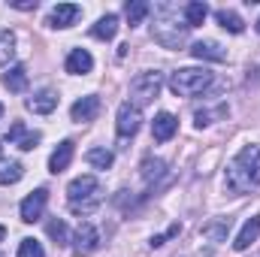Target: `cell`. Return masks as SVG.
Returning <instances> with one entry per match:
<instances>
[{
  "instance_id": "cell-34",
  "label": "cell",
  "mask_w": 260,
  "mask_h": 257,
  "mask_svg": "<svg viewBox=\"0 0 260 257\" xmlns=\"http://www.w3.org/2000/svg\"><path fill=\"white\" fill-rule=\"evenodd\" d=\"M0 118H3V103H0Z\"/></svg>"
},
{
  "instance_id": "cell-11",
  "label": "cell",
  "mask_w": 260,
  "mask_h": 257,
  "mask_svg": "<svg viewBox=\"0 0 260 257\" xmlns=\"http://www.w3.org/2000/svg\"><path fill=\"white\" fill-rule=\"evenodd\" d=\"M70 115H73V121H94L100 115V100L94 94H88V97H82V100L73 103Z\"/></svg>"
},
{
  "instance_id": "cell-23",
  "label": "cell",
  "mask_w": 260,
  "mask_h": 257,
  "mask_svg": "<svg viewBox=\"0 0 260 257\" xmlns=\"http://www.w3.org/2000/svg\"><path fill=\"white\" fill-rule=\"evenodd\" d=\"M227 230H230V218H218L215 224H206L203 227V236L212 239V242H224L227 239Z\"/></svg>"
},
{
  "instance_id": "cell-18",
  "label": "cell",
  "mask_w": 260,
  "mask_h": 257,
  "mask_svg": "<svg viewBox=\"0 0 260 257\" xmlns=\"http://www.w3.org/2000/svg\"><path fill=\"white\" fill-rule=\"evenodd\" d=\"M182 15H185V24H188V27H200V24L206 21V15H209V6L200 3V0H191V3L182 6Z\"/></svg>"
},
{
  "instance_id": "cell-4",
  "label": "cell",
  "mask_w": 260,
  "mask_h": 257,
  "mask_svg": "<svg viewBox=\"0 0 260 257\" xmlns=\"http://www.w3.org/2000/svg\"><path fill=\"white\" fill-rule=\"evenodd\" d=\"M212 85V73L203 67H185V70H176L173 73V79H170V88H173V94L176 97H197V94H203L206 88Z\"/></svg>"
},
{
  "instance_id": "cell-31",
  "label": "cell",
  "mask_w": 260,
  "mask_h": 257,
  "mask_svg": "<svg viewBox=\"0 0 260 257\" xmlns=\"http://www.w3.org/2000/svg\"><path fill=\"white\" fill-rule=\"evenodd\" d=\"M179 233H182V224H173L167 233H160V236H154V239H151V248H160L167 239H173V236H179Z\"/></svg>"
},
{
  "instance_id": "cell-16",
  "label": "cell",
  "mask_w": 260,
  "mask_h": 257,
  "mask_svg": "<svg viewBox=\"0 0 260 257\" xmlns=\"http://www.w3.org/2000/svg\"><path fill=\"white\" fill-rule=\"evenodd\" d=\"M91 70H94V58H91V52H85V49H73V52L67 55V73L82 76V73H91Z\"/></svg>"
},
{
  "instance_id": "cell-35",
  "label": "cell",
  "mask_w": 260,
  "mask_h": 257,
  "mask_svg": "<svg viewBox=\"0 0 260 257\" xmlns=\"http://www.w3.org/2000/svg\"><path fill=\"white\" fill-rule=\"evenodd\" d=\"M257 34H260V18H257Z\"/></svg>"
},
{
  "instance_id": "cell-28",
  "label": "cell",
  "mask_w": 260,
  "mask_h": 257,
  "mask_svg": "<svg viewBox=\"0 0 260 257\" xmlns=\"http://www.w3.org/2000/svg\"><path fill=\"white\" fill-rule=\"evenodd\" d=\"M215 118H227V106H215V109H200L197 112V127H209Z\"/></svg>"
},
{
  "instance_id": "cell-9",
  "label": "cell",
  "mask_w": 260,
  "mask_h": 257,
  "mask_svg": "<svg viewBox=\"0 0 260 257\" xmlns=\"http://www.w3.org/2000/svg\"><path fill=\"white\" fill-rule=\"evenodd\" d=\"M6 142L15 145V148H21V151H30V148H37L40 133H37V130H27L24 121H15V124L9 127V133H6Z\"/></svg>"
},
{
  "instance_id": "cell-24",
  "label": "cell",
  "mask_w": 260,
  "mask_h": 257,
  "mask_svg": "<svg viewBox=\"0 0 260 257\" xmlns=\"http://www.w3.org/2000/svg\"><path fill=\"white\" fill-rule=\"evenodd\" d=\"M12 58H15V34L0 30V67H6Z\"/></svg>"
},
{
  "instance_id": "cell-13",
  "label": "cell",
  "mask_w": 260,
  "mask_h": 257,
  "mask_svg": "<svg viewBox=\"0 0 260 257\" xmlns=\"http://www.w3.org/2000/svg\"><path fill=\"white\" fill-rule=\"evenodd\" d=\"M55 106H58V94L55 91H37L34 97H27V109L30 112H37V115H49V112H55Z\"/></svg>"
},
{
  "instance_id": "cell-15",
  "label": "cell",
  "mask_w": 260,
  "mask_h": 257,
  "mask_svg": "<svg viewBox=\"0 0 260 257\" xmlns=\"http://www.w3.org/2000/svg\"><path fill=\"white\" fill-rule=\"evenodd\" d=\"M257 236H260V215H254V218H248V221L242 224L239 236L233 239V248H236V251H245L251 242H257Z\"/></svg>"
},
{
  "instance_id": "cell-20",
  "label": "cell",
  "mask_w": 260,
  "mask_h": 257,
  "mask_svg": "<svg viewBox=\"0 0 260 257\" xmlns=\"http://www.w3.org/2000/svg\"><path fill=\"white\" fill-rule=\"evenodd\" d=\"M21 176H24V167H21L18 160H6V157H0V185H15Z\"/></svg>"
},
{
  "instance_id": "cell-25",
  "label": "cell",
  "mask_w": 260,
  "mask_h": 257,
  "mask_svg": "<svg viewBox=\"0 0 260 257\" xmlns=\"http://www.w3.org/2000/svg\"><path fill=\"white\" fill-rule=\"evenodd\" d=\"M148 12H151V6H148L145 0H130L127 6H124V15H127L130 27H133V24H139V21L148 15Z\"/></svg>"
},
{
  "instance_id": "cell-12",
  "label": "cell",
  "mask_w": 260,
  "mask_h": 257,
  "mask_svg": "<svg viewBox=\"0 0 260 257\" xmlns=\"http://www.w3.org/2000/svg\"><path fill=\"white\" fill-rule=\"evenodd\" d=\"M79 15H82V6H76V3H58L52 9V15H49V24L52 27H70V24H76Z\"/></svg>"
},
{
  "instance_id": "cell-22",
  "label": "cell",
  "mask_w": 260,
  "mask_h": 257,
  "mask_svg": "<svg viewBox=\"0 0 260 257\" xmlns=\"http://www.w3.org/2000/svg\"><path fill=\"white\" fill-rule=\"evenodd\" d=\"M215 18H218V24H221L224 30H230V34H242V30H245V21H242L233 9H218Z\"/></svg>"
},
{
  "instance_id": "cell-21",
  "label": "cell",
  "mask_w": 260,
  "mask_h": 257,
  "mask_svg": "<svg viewBox=\"0 0 260 257\" xmlns=\"http://www.w3.org/2000/svg\"><path fill=\"white\" fill-rule=\"evenodd\" d=\"M3 85L9 88V91H15V94H21L24 88H27V70L18 64V67H9V73L3 76Z\"/></svg>"
},
{
  "instance_id": "cell-33",
  "label": "cell",
  "mask_w": 260,
  "mask_h": 257,
  "mask_svg": "<svg viewBox=\"0 0 260 257\" xmlns=\"http://www.w3.org/2000/svg\"><path fill=\"white\" fill-rule=\"evenodd\" d=\"M3 236H6V227H0V239H3Z\"/></svg>"
},
{
  "instance_id": "cell-7",
  "label": "cell",
  "mask_w": 260,
  "mask_h": 257,
  "mask_svg": "<svg viewBox=\"0 0 260 257\" xmlns=\"http://www.w3.org/2000/svg\"><path fill=\"white\" fill-rule=\"evenodd\" d=\"M97 245H100L97 227L88 224V221H82V224L76 227V233H73V251L79 257H85V254H91V251H97Z\"/></svg>"
},
{
  "instance_id": "cell-6",
  "label": "cell",
  "mask_w": 260,
  "mask_h": 257,
  "mask_svg": "<svg viewBox=\"0 0 260 257\" xmlns=\"http://www.w3.org/2000/svg\"><path fill=\"white\" fill-rule=\"evenodd\" d=\"M139 124H142V109L133 106V103H121V106H118V121H115L118 139H121V142L130 139V136L139 130Z\"/></svg>"
},
{
  "instance_id": "cell-29",
  "label": "cell",
  "mask_w": 260,
  "mask_h": 257,
  "mask_svg": "<svg viewBox=\"0 0 260 257\" xmlns=\"http://www.w3.org/2000/svg\"><path fill=\"white\" fill-rule=\"evenodd\" d=\"M49 236L58 242V245H67L70 242V233H67V224L64 221H58V218H52L49 221Z\"/></svg>"
},
{
  "instance_id": "cell-36",
  "label": "cell",
  "mask_w": 260,
  "mask_h": 257,
  "mask_svg": "<svg viewBox=\"0 0 260 257\" xmlns=\"http://www.w3.org/2000/svg\"><path fill=\"white\" fill-rule=\"evenodd\" d=\"M257 82H260V67H257Z\"/></svg>"
},
{
  "instance_id": "cell-32",
  "label": "cell",
  "mask_w": 260,
  "mask_h": 257,
  "mask_svg": "<svg viewBox=\"0 0 260 257\" xmlns=\"http://www.w3.org/2000/svg\"><path fill=\"white\" fill-rule=\"evenodd\" d=\"M12 6H15V9H21V12H30V9H37L40 3H37V0H15Z\"/></svg>"
},
{
  "instance_id": "cell-30",
  "label": "cell",
  "mask_w": 260,
  "mask_h": 257,
  "mask_svg": "<svg viewBox=\"0 0 260 257\" xmlns=\"http://www.w3.org/2000/svg\"><path fill=\"white\" fill-rule=\"evenodd\" d=\"M18 257H46V251H43V245H40L37 239H21Z\"/></svg>"
},
{
  "instance_id": "cell-5",
  "label": "cell",
  "mask_w": 260,
  "mask_h": 257,
  "mask_svg": "<svg viewBox=\"0 0 260 257\" xmlns=\"http://www.w3.org/2000/svg\"><path fill=\"white\" fill-rule=\"evenodd\" d=\"M160 88H164V73H157V70L139 73V76L130 82V100H133V106L151 103V100L160 94Z\"/></svg>"
},
{
  "instance_id": "cell-10",
  "label": "cell",
  "mask_w": 260,
  "mask_h": 257,
  "mask_svg": "<svg viewBox=\"0 0 260 257\" xmlns=\"http://www.w3.org/2000/svg\"><path fill=\"white\" fill-rule=\"evenodd\" d=\"M191 55H194L197 61H215V64L227 61L224 46L215 43V40H200V43H194V46H191Z\"/></svg>"
},
{
  "instance_id": "cell-14",
  "label": "cell",
  "mask_w": 260,
  "mask_h": 257,
  "mask_svg": "<svg viewBox=\"0 0 260 257\" xmlns=\"http://www.w3.org/2000/svg\"><path fill=\"white\" fill-rule=\"evenodd\" d=\"M73 154H76V148H73V142L70 139H64L55 151H52V157H49V170L58 176V173H64L67 167L73 164Z\"/></svg>"
},
{
  "instance_id": "cell-3",
  "label": "cell",
  "mask_w": 260,
  "mask_h": 257,
  "mask_svg": "<svg viewBox=\"0 0 260 257\" xmlns=\"http://www.w3.org/2000/svg\"><path fill=\"white\" fill-rule=\"evenodd\" d=\"M100 203H103V185L94 176H79V179L70 182V188H67V206L76 215H91Z\"/></svg>"
},
{
  "instance_id": "cell-27",
  "label": "cell",
  "mask_w": 260,
  "mask_h": 257,
  "mask_svg": "<svg viewBox=\"0 0 260 257\" xmlns=\"http://www.w3.org/2000/svg\"><path fill=\"white\" fill-rule=\"evenodd\" d=\"M164 170H167V164H164V160H157V157H145V160H142V179H145V182L160 179V176H164Z\"/></svg>"
},
{
  "instance_id": "cell-17",
  "label": "cell",
  "mask_w": 260,
  "mask_h": 257,
  "mask_svg": "<svg viewBox=\"0 0 260 257\" xmlns=\"http://www.w3.org/2000/svg\"><path fill=\"white\" fill-rule=\"evenodd\" d=\"M176 130H179V121H176L170 112H160V115L154 118V124H151V136H154L157 142H167V139L176 136Z\"/></svg>"
},
{
  "instance_id": "cell-26",
  "label": "cell",
  "mask_w": 260,
  "mask_h": 257,
  "mask_svg": "<svg viewBox=\"0 0 260 257\" xmlns=\"http://www.w3.org/2000/svg\"><path fill=\"white\" fill-rule=\"evenodd\" d=\"M85 160H88L91 167H97V170H109V167H112V151H106V148H91V151L85 154Z\"/></svg>"
},
{
  "instance_id": "cell-1",
  "label": "cell",
  "mask_w": 260,
  "mask_h": 257,
  "mask_svg": "<svg viewBox=\"0 0 260 257\" xmlns=\"http://www.w3.org/2000/svg\"><path fill=\"white\" fill-rule=\"evenodd\" d=\"M188 24L185 15L176 3H157L154 6V24H151V37L164 46V49H182L188 43Z\"/></svg>"
},
{
  "instance_id": "cell-8",
  "label": "cell",
  "mask_w": 260,
  "mask_h": 257,
  "mask_svg": "<svg viewBox=\"0 0 260 257\" xmlns=\"http://www.w3.org/2000/svg\"><path fill=\"white\" fill-rule=\"evenodd\" d=\"M46 203H49V191L46 188H37L34 194H27L24 200H21V221H27V224H34V221H40L43 218V212H46Z\"/></svg>"
},
{
  "instance_id": "cell-19",
  "label": "cell",
  "mask_w": 260,
  "mask_h": 257,
  "mask_svg": "<svg viewBox=\"0 0 260 257\" xmlns=\"http://www.w3.org/2000/svg\"><path fill=\"white\" fill-rule=\"evenodd\" d=\"M118 34V15H103L94 27H91V37H97V40H112Z\"/></svg>"
},
{
  "instance_id": "cell-2",
  "label": "cell",
  "mask_w": 260,
  "mask_h": 257,
  "mask_svg": "<svg viewBox=\"0 0 260 257\" xmlns=\"http://www.w3.org/2000/svg\"><path fill=\"white\" fill-rule=\"evenodd\" d=\"M227 191L248 194L260 185V145H245L230 164H227Z\"/></svg>"
}]
</instances>
